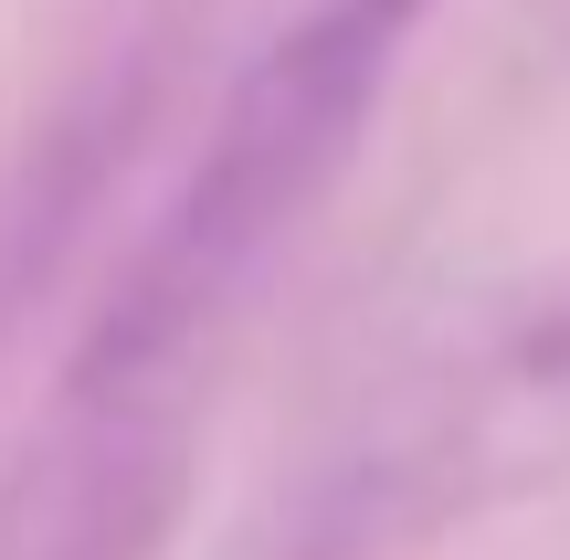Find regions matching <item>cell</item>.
<instances>
[{
	"mask_svg": "<svg viewBox=\"0 0 570 560\" xmlns=\"http://www.w3.org/2000/svg\"><path fill=\"white\" fill-rule=\"evenodd\" d=\"M570 487V275L465 286L348 381L296 487V560H391Z\"/></svg>",
	"mask_w": 570,
	"mask_h": 560,
	"instance_id": "2",
	"label": "cell"
},
{
	"mask_svg": "<svg viewBox=\"0 0 570 560\" xmlns=\"http://www.w3.org/2000/svg\"><path fill=\"white\" fill-rule=\"evenodd\" d=\"M412 21L423 0H306L275 32V53L244 63L190 180L169 190V212L148 223V244L127 254L75 350V413L96 434H148L169 392L223 350L254 275L296 244V223L348 169Z\"/></svg>",
	"mask_w": 570,
	"mask_h": 560,
	"instance_id": "1",
	"label": "cell"
}]
</instances>
